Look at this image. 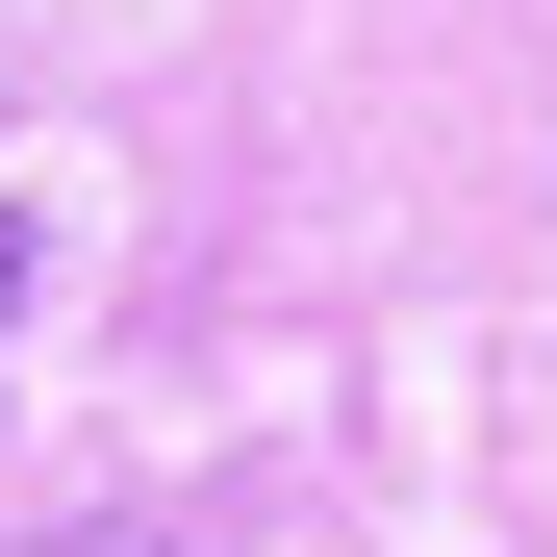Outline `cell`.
<instances>
[{
  "mask_svg": "<svg viewBox=\"0 0 557 557\" xmlns=\"http://www.w3.org/2000/svg\"><path fill=\"white\" fill-rule=\"evenodd\" d=\"M0 557H177L152 507H76V532H0Z\"/></svg>",
  "mask_w": 557,
  "mask_h": 557,
  "instance_id": "cell-1",
  "label": "cell"
},
{
  "mask_svg": "<svg viewBox=\"0 0 557 557\" xmlns=\"http://www.w3.org/2000/svg\"><path fill=\"white\" fill-rule=\"evenodd\" d=\"M26 278H51V203H0V305H26Z\"/></svg>",
  "mask_w": 557,
  "mask_h": 557,
  "instance_id": "cell-2",
  "label": "cell"
}]
</instances>
